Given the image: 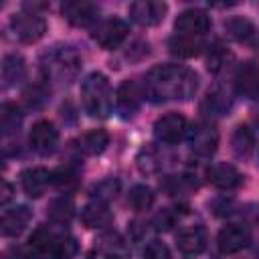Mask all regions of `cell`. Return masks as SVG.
<instances>
[{
    "instance_id": "cell-1",
    "label": "cell",
    "mask_w": 259,
    "mask_h": 259,
    "mask_svg": "<svg viewBox=\"0 0 259 259\" xmlns=\"http://www.w3.org/2000/svg\"><path fill=\"white\" fill-rule=\"evenodd\" d=\"M198 87V77L184 65H158L146 77L144 93L152 101L190 99Z\"/></svg>"
},
{
    "instance_id": "cell-2",
    "label": "cell",
    "mask_w": 259,
    "mask_h": 259,
    "mask_svg": "<svg viewBox=\"0 0 259 259\" xmlns=\"http://www.w3.org/2000/svg\"><path fill=\"white\" fill-rule=\"evenodd\" d=\"M81 101L91 117H107L113 107V93L107 77L89 73L81 83Z\"/></svg>"
},
{
    "instance_id": "cell-3",
    "label": "cell",
    "mask_w": 259,
    "mask_h": 259,
    "mask_svg": "<svg viewBox=\"0 0 259 259\" xmlns=\"http://www.w3.org/2000/svg\"><path fill=\"white\" fill-rule=\"evenodd\" d=\"M81 67L79 55L69 47H57L42 59V69L47 79H53L57 83H69Z\"/></svg>"
},
{
    "instance_id": "cell-4",
    "label": "cell",
    "mask_w": 259,
    "mask_h": 259,
    "mask_svg": "<svg viewBox=\"0 0 259 259\" xmlns=\"http://www.w3.org/2000/svg\"><path fill=\"white\" fill-rule=\"evenodd\" d=\"M10 28L14 32V36L22 42H36L38 38H42L45 30H47V22L40 14H36L34 10H22L16 12L10 18Z\"/></svg>"
},
{
    "instance_id": "cell-5",
    "label": "cell",
    "mask_w": 259,
    "mask_h": 259,
    "mask_svg": "<svg viewBox=\"0 0 259 259\" xmlns=\"http://www.w3.org/2000/svg\"><path fill=\"white\" fill-rule=\"evenodd\" d=\"M186 132H188L186 117L182 113H176V111H170V113L158 117L154 123V136L164 144L180 142L186 136Z\"/></svg>"
},
{
    "instance_id": "cell-6",
    "label": "cell",
    "mask_w": 259,
    "mask_h": 259,
    "mask_svg": "<svg viewBox=\"0 0 259 259\" xmlns=\"http://www.w3.org/2000/svg\"><path fill=\"white\" fill-rule=\"evenodd\" d=\"M125 36H127V24L121 18H107L101 24H97V28L93 30V40L105 51L119 47Z\"/></svg>"
},
{
    "instance_id": "cell-7",
    "label": "cell",
    "mask_w": 259,
    "mask_h": 259,
    "mask_svg": "<svg viewBox=\"0 0 259 259\" xmlns=\"http://www.w3.org/2000/svg\"><path fill=\"white\" fill-rule=\"evenodd\" d=\"M168 6L156 0H138L130 4V16L140 26H156L164 20Z\"/></svg>"
},
{
    "instance_id": "cell-8",
    "label": "cell",
    "mask_w": 259,
    "mask_h": 259,
    "mask_svg": "<svg viewBox=\"0 0 259 259\" xmlns=\"http://www.w3.org/2000/svg\"><path fill=\"white\" fill-rule=\"evenodd\" d=\"M219 146V132L210 121H198L190 130V148L198 156H210L214 154Z\"/></svg>"
},
{
    "instance_id": "cell-9",
    "label": "cell",
    "mask_w": 259,
    "mask_h": 259,
    "mask_svg": "<svg viewBox=\"0 0 259 259\" xmlns=\"http://www.w3.org/2000/svg\"><path fill=\"white\" fill-rule=\"evenodd\" d=\"M217 243H219L221 253L225 255L239 253L251 243V231L245 225H227L225 229H221Z\"/></svg>"
},
{
    "instance_id": "cell-10",
    "label": "cell",
    "mask_w": 259,
    "mask_h": 259,
    "mask_svg": "<svg viewBox=\"0 0 259 259\" xmlns=\"http://www.w3.org/2000/svg\"><path fill=\"white\" fill-rule=\"evenodd\" d=\"M174 28L178 34H184V36H200L210 28V16L198 8H190L178 14Z\"/></svg>"
},
{
    "instance_id": "cell-11",
    "label": "cell",
    "mask_w": 259,
    "mask_h": 259,
    "mask_svg": "<svg viewBox=\"0 0 259 259\" xmlns=\"http://www.w3.org/2000/svg\"><path fill=\"white\" fill-rule=\"evenodd\" d=\"M28 142L32 146L34 152L47 156V154H53L55 148H57V142H59V134L55 130V125L49 121V119H38L30 134H28Z\"/></svg>"
},
{
    "instance_id": "cell-12",
    "label": "cell",
    "mask_w": 259,
    "mask_h": 259,
    "mask_svg": "<svg viewBox=\"0 0 259 259\" xmlns=\"http://www.w3.org/2000/svg\"><path fill=\"white\" fill-rule=\"evenodd\" d=\"M144 99V91L140 89V85L136 81H123L117 91H115V105L119 109L121 115H134Z\"/></svg>"
},
{
    "instance_id": "cell-13",
    "label": "cell",
    "mask_w": 259,
    "mask_h": 259,
    "mask_svg": "<svg viewBox=\"0 0 259 259\" xmlns=\"http://www.w3.org/2000/svg\"><path fill=\"white\" fill-rule=\"evenodd\" d=\"M235 89L247 99L259 97V67L255 63H243L235 73Z\"/></svg>"
},
{
    "instance_id": "cell-14",
    "label": "cell",
    "mask_w": 259,
    "mask_h": 259,
    "mask_svg": "<svg viewBox=\"0 0 259 259\" xmlns=\"http://www.w3.org/2000/svg\"><path fill=\"white\" fill-rule=\"evenodd\" d=\"M61 12H63L65 20L71 22L73 26H87L95 20L97 6L93 2H85V0H69L61 6Z\"/></svg>"
},
{
    "instance_id": "cell-15",
    "label": "cell",
    "mask_w": 259,
    "mask_h": 259,
    "mask_svg": "<svg viewBox=\"0 0 259 259\" xmlns=\"http://www.w3.org/2000/svg\"><path fill=\"white\" fill-rule=\"evenodd\" d=\"M206 178H208L210 184H214V186L221 188V190H233V188H237V186L243 182L241 172H239L233 164H227V162L212 164V166L206 170Z\"/></svg>"
},
{
    "instance_id": "cell-16",
    "label": "cell",
    "mask_w": 259,
    "mask_h": 259,
    "mask_svg": "<svg viewBox=\"0 0 259 259\" xmlns=\"http://www.w3.org/2000/svg\"><path fill=\"white\" fill-rule=\"evenodd\" d=\"M81 221H83V225L87 229H103V227H109L111 225L113 214H111V210H109V206H107L105 200L95 198V200H91V202H87L83 206Z\"/></svg>"
},
{
    "instance_id": "cell-17",
    "label": "cell",
    "mask_w": 259,
    "mask_h": 259,
    "mask_svg": "<svg viewBox=\"0 0 259 259\" xmlns=\"http://www.w3.org/2000/svg\"><path fill=\"white\" fill-rule=\"evenodd\" d=\"M20 182L28 196L38 198L47 192L49 184H53V174L47 168H28L20 174Z\"/></svg>"
},
{
    "instance_id": "cell-18",
    "label": "cell",
    "mask_w": 259,
    "mask_h": 259,
    "mask_svg": "<svg viewBox=\"0 0 259 259\" xmlns=\"http://www.w3.org/2000/svg\"><path fill=\"white\" fill-rule=\"evenodd\" d=\"M176 245L184 255H198L206 247V235L202 227H184L176 235Z\"/></svg>"
},
{
    "instance_id": "cell-19",
    "label": "cell",
    "mask_w": 259,
    "mask_h": 259,
    "mask_svg": "<svg viewBox=\"0 0 259 259\" xmlns=\"http://www.w3.org/2000/svg\"><path fill=\"white\" fill-rule=\"evenodd\" d=\"M30 219H32V212L26 206H16V208L6 210L2 214V223H0L2 235L4 237H16V235H20L26 229V225L30 223Z\"/></svg>"
},
{
    "instance_id": "cell-20",
    "label": "cell",
    "mask_w": 259,
    "mask_h": 259,
    "mask_svg": "<svg viewBox=\"0 0 259 259\" xmlns=\"http://www.w3.org/2000/svg\"><path fill=\"white\" fill-rule=\"evenodd\" d=\"M107 144H109V134L105 130H89L81 134L75 142L77 150L83 156H97L107 148Z\"/></svg>"
},
{
    "instance_id": "cell-21",
    "label": "cell",
    "mask_w": 259,
    "mask_h": 259,
    "mask_svg": "<svg viewBox=\"0 0 259 259\" xmlns=\"http://www.w3.org/2000/svg\"><path fill=\"white\" fill-rule=\"evenodd\" d=\"M168 49L172 55L182 57V59H190L202 53L204 42L198 36H184V34H176L168 40Z\"/></svg>"
},
{
    "instance_id": "cell-22",
    "label": "cell",
    "mask_w": 259,
    "mask_h": 259,
    "mask_svg": "<svg viewBox=\"0 0 259 259\" xmlns=\"http://www.w3.org/2000/svg\"><path fill=\"white\" fill-rule=\"evenodd\" d=\"M53 243H55V233H51L45 227H38L30 239H28V249L36 259H51L53 255Z\"/></svg>"
},
{
    "instance_id": "cell-23",
    "label": "cell",
    "mask_w": 259,
    "mask_h": 259,
    "mask_svg": "<svg viewBox=\"0 0 259 259\" xmlns=\"http://www.w3.org/2000/svg\"><path fill=\"white\" fill-rule=\"evenodd\" d=\"M24 75H26V67H24L22 57H18V55L4 57V61H2V81H4L6 87L16 85L18 81L24 79Z\"/></svg>"
},
{
    "instance_id": "cell-24",
    "label": "cell",
    "mask_w": 259,
    "mask_h": 259,
    "mask_svg": "<svg viewBox=\"0 0 259 259\" xmlns=\"http://www.w3.org/2000/svg\"><path fill=\"white\" fill-rule=\"evenodd\" d=\"M136 164H138V170L142 174H156L160 168H162V156L158 152V148H154L152 144H146L138 156H136Z\"/></svg>"
},
{
    "instance_id": "cell-25",
    "label": "cell",
    "mask_w": 259,
    "mask_h": 259,
    "mask_svg": "<svg viewBox=\"0 0 259 259\" xmlns=\"http://www.w3.org/2000/svg\"><path fill=\"white\" fill-rule=\"evenodd\" d=\"M53 174V184L61 190V192H71L79 186V170L71 164H65V166H59Z\"/></svg>"
},
{
    "instance_id": "cell-26",
    "label": "cell",
    "mask_w": 259,
    "mask_h": 259,
    "mask_svg": "<svg viewBox=\"0 0 259 259\" xmlns=\"http://www.w3.org/2000/svg\"><path fill=\"white\" fill-rule=\"evenodd\" d=\"M231 146H233V152L241 158L249 156L255 148V136L253 132L247 127V125H237L235 132H233V138H231Z\"/></svg>"
},
{
    "instance_id": "cell-27",
    "label": "cell",
    "mask_w": 259,
    "mask_h": 259,
    "mask_svg": "<svg viewBox=\"0 0 259 259\" xmlns=\"http://www.w3.org/2000/svg\"><path fill=\"white\" fill-rule=\"evenodd\" d=\"M127 204H130L134 210H138V212L148 210V208L154 204V192H152L148 186H144V184H136V186L130 188Z\"/></svg>"
},
{
    "instance_id": "cell-28",
    "label": "cell",
    "mask_w": 259,
    "mask_h": 259,
    "mask_svg": "<svg viewBox=\"0 0 259 259\" xmlns=\"http://www.w3.org/2000/svg\"><path fill=\"white\" fill-rule=\"evenodd\" d=\"M225 30H227V34H229L231 38H235V40H249V38L255 34V26H253L247 18H243V16L229 18V20L225 22Z\"/></svg>"
},
{
    "instance_id": "cell-29",
    "label": "cell",
    "mask_w": 259,
    "mask_h": 259,
    "mask_svg": "<svg viewBox=\"0 0 259 259\" xmlns=\"http://www.w3.org/2000/svg\"><path fill=\"white\" fill-rule=\"evenodd\" d=\"M77 249H79V247H77L75 237H71V235H67V233L55 235L51 259H71V257H75Z\"/></svg>"
},
{
    "instance_id": "cell-30",
    "label": "cell",
    "mask_w": 259,
    "mask_h": 259,
    "mask_svg": "<svg viewBox=\"0 0 259 259\" xmlns=\"http://www.w3.org/2000/svg\"><path fill=\"white\" fill-rule=\"evenodd\" d=\"M73 200L67 198V196H61V198H55L51 204H49V219L55 221V223H69L71 217H73Z\"/></svg>"
},
{
    "instance_id": "cell-31",
    "label": "cell",
    "mask_w": 259,
    "mask_h": 259,
    "mask_svg": "<svg viewBox=\"0 0 259 259\" xmlns=\"http://www.w3.org/2000/svg\"><path fill=\"white\" fill-rule=\"evenodd\" d=\"M20 119H22V115H20V111L14 103H4L0 107V127H2L4 136L14 134L16 127L20 125Z\"/></svg>"
},
{
    "instance_id": "cell-32",
    "label": "cell",
    "mask_w": 259,
    "mask_h": 259,
    "mask_svg": "<svg viewBox=\"0 0 259 259\" xmlns=\"http://www.w3.org/2000/svg\"><path fill=\"white\" fill-rule=\"evenodd\" d=\"M162 186H164V190H168L170 194H176V192L190 190V188H194L196 184L190 182L188 176H170V178H166V182H164Z\"/></svg>"
},
{
    "instance_id": "cell-33",
    "label": "cell",
    "mask_w": 259,
    "mask_h": 259,
    "mask_svg": "<svg viewBox=\"0 0 259 259\" xmlns=\"http://www.w3.org/2000/svg\"><path fill=\"white\" fill-rule=\"evenodd\" d=\"M144 259H170V251L160 241H150L144 249Z\"/></svg>"
},
{
    "instance_id": "cell-34",
    "label": "cell",
    "mask_w": 259,
    "mask_h": 259,
    "mask_svg": "<svg viewBox=\"0 0 259 259\" xmlns=\"http://www.w3.org/2000/svg\"><path fill=\"white\" fill-rule=\"evenodd\" d=\"M206 105H208L214 113H227L229 107H231V101L227 99V95L214 91V93H208V97H206Z\"/></svg>"
},
{
    "instance_id": "cell-35",
    "label": "cell",
    "mask_w": 259,
    "mask_h": 259,
    "mask_svg": "<svg viewBox=\"0 0 259 259\" xmlns=\"http://www.w3.org/2000/svg\"><path fill=\"white\" fill-rule=\"evenodd\" d=\"M174 223H176V212H172L170 208L158 212V214L154 217V221H152V225H154L156 231H168V229L174 227Z\"/></svg>"
},
{
    "instance_id": "cell-36",
    "label": "cell",
    "mask_w": 259,
    "mask_h": 259,
    "mask_svg": "<svg viewBox=\"0 0 259 259\" xmlns=\"http://www.w3.org/2000/svg\"><path fill=\"white\" fill-rule=\"evenodd\" d=\"M227 59H229V53H227L223 47L210 49V55H208V69H210V71H221V69L227 65Z\"/></svg>"
},
{
    "instance_id": "cell-37",
    "label": "cell",
    "mask_w": 259,
    "mask_h": 259,
    "mask_svg": "<svg viewBox=\"0 0 259 259\" xmlns=\"http://www.w3.org/2000/svg\"><path fill=\"white\" fill-rule=\"evenodd\" d=\"M10 196H12V186H10L8 182H4V186H2V198H0V202H2V204H6V202L10 200Z\"/></svg>"
},
{
    "instance_id": "cell-38",
    "label": "cell",
    "mask_w": 259,
    "mask_h": 259,
    "mask_svg": "<svg viewBox=\"0 0 259 259\" xmlns=\"http://www.w3.org/2000/svg\"><path fill=\"white\" fill-rule=\"evenodd\" d=\"M257 125H259V113H257Z\"/></svg>"
}]
</instances>
